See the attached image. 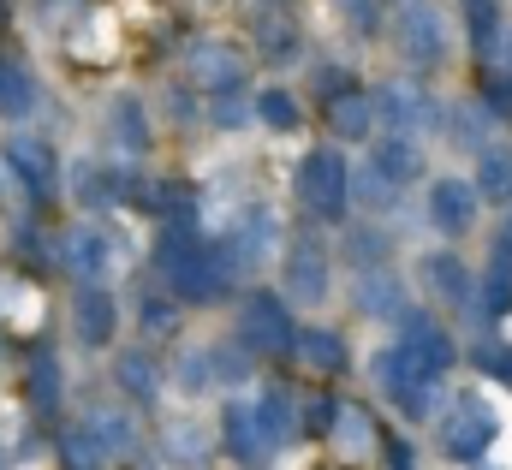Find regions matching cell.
Instances as JSON below:
<instances>
[{
	"label": "cell",
	"mask_w": 512,
	"mask_h": 470,
	"mask_svg": "<svg viewBox=\"0 0 512 470\" xmlns=\"http://www.w3.org/2000/svg\"><path fill=\"white\" fill-rule=\"evenodd\" d=\"M120 375H126V387H137V393H149V387H155V375H149V363H143V357H126V369H120Z\"/></svg>",
	"instance_id": "obj_29"
},
{
	"label": "cell",
	"mask_w": 512,
	"mask_h": 470,
	"mask_svg": "<svg viewBox=\"0 0 512 470\" xmlns=\"http://www.w3.org/2000/svg\"><path fill=\"white\" fill-rule=\"evenodd\" d=\"M507 244H512V227H507Z\"/></svg>",
	"instance_id": "obj_32"
},
{
	"label": "cell",
	"mask_w": 512,
	"mask_h": 470,
	"mask_svg": "<svg viewBox=\"0 0 512 470\" xmlns=\"http://www.w3.org/2000/svg\"><path fill=\"white\" fill-rule=\"evenodd\" d=\"M429 221H435L441 233H471V221H477V191H471V179H435V185H429Z\"/></svg>",
	"instance_id": "obj_7"
},
{
	"label": "cell",
	"mask_w": 512,
	"mask_h": 470,
	"mask_svg": "<svg viewBox=\"0 0 512 470\" xmlns=\"http://www.w3.org/2000/svg\"><path fill=\"white\" fill-rule=\"evenodd\" d=\"M340 12H346L358 30H376V0H340Z\"/></svg>",
	"instance_id": "obj_28"
},
{
	"label": "cell",
	"mask_w": 512,
	"mask_h": 470,
	"mask_svg": "<svg viewBox=\"0 0 512 470\" xmlns=\"http://www.w3.org/2000/svg\"><path fill=\"white\" fill-rule=\"evenodd\" d=\"M334 131L340 137H364L370 131V96H334Z\"/></svg>",
	"instance_id": "obj_20"
},
{
	"label": "cell",
	"mask_w": 512,
	"mask_h": 470,
	"mask_svg": "<svg viewBox=\"0 0 512 470\" xmlns=\"http://www.w3.org/2000/svg\"><path fill=\"white\" fill-rule=\"evenodd\" d=\"M399 54L417 60V66H441L447 60V18L435 0H405L399 6Z\"/></svg>",
	"instance_id": "obj_3"
},
{
	"label": "cell",
	"mask_w": 512,
	"mask_h": 470,
	"mask_svg": "<svg viewBox=\"0 0 512 470\" xmlns=\"http://www.w3.org/2000/svg\"><path fill=\"white\" fill-rule=\"evenodd\" d=\"M274 244H280V227H274V215H268V209H256L251 221H245V233H239V262L262 268V262L274 256Z\"/></svg>",
	"instance_id": "obj_13"
},
{
	"label": "cell",
	"mask_w": 512,
	"mask_h": 470,
	"mask_svg": "<svg viewBox=\"0 0 512 470\" xmlns=\"http://www.w3.org/2000/svg\"><path fill=\"white\" fill-rule=\"evenodd\" d=\"M370 167L382 173L387 185H411V179L423 173V149H417V143H405V137H382V143H376V155H370Z\"/></svg>",
	"instance_id": "obj_11"
},
{
	"label": "cell",
	"mask_w": 512,
	"mask_h": 470,
	"mask_svg": "<svg viewBox=\"0 0 512 470\" xmlns=\"http://www.w3.org/2000/svg\"><path fill=\"white\" fill-rule=\"evenodd\" d=\"M477 191L483 197H512V155L507 149H483V161H477Z\"/></svg>",
	"instance_id": "obj_17"
},
{
	"label": "cell",
	"mask_w": 512,
	"mask_h": 470,
	"mask_svg": "<svg viewBox=\"0 0 512 470\" xmlns=\"http://www.w3.org/2000/svg\"><path fill=\"white\" fill-rule=\"evenodd\" d=\"M399 352H405V363H411L423 381H435V375H447V369H453V340H447L429 316H411V322H405Z\"/></svg>",
	"instance_id": "obj_6"
},
{
	"label": "cell",
	"mask_w": 512,
	"mask_h": 470,
	"mask_svg": "<svg viewBox=\"0 0 512 470\" xmlns=\"http://www.w3.org/2000/svg\"><path fill=\"white\" fill-rule=\"evenodd\" d=\"M495 435H501V417H495V405L483 393L453 405V417H447V453L453 459H483L495 447Z\"/></svg>",
	"instance_id": "obj_4"
},
{
	"label": "cell",
	"mask_w": 512,
	"mask_h": 470,
	"mask_svg": "<svg viewBox=\"0 0 512 470\" xmlns=\"http://www.w3.org/2000/svg\"><path fill=\"white\" fill-rule=\"evenodd\" d=\"M346 179H352V173H346V161H340L334 149H310V155L298 161V197H304V209H310V215H340L346 197H352Z\"/></svg>",
	"instance_id": "obj_2"
},
{
	"label": "cell",
	"mask_w": 512,
	"mask_h": 470,
	"mask_svg": "<svg viewBox=\"0 0 512 470\" xmlns=\"http://www.w3.org/2000/svg\"><path fill=\"white\" fill-rule=\"evenodd\" d=\"M423 274H429V286H435L441 298H471V292H465V268H459L453 256H429Z\"/></svg>",
	"instance_id": "obj_22"
},
{
	"label": "cell",
	"mask_w": 512,
	"mask_h": 470,
	"mask_svg": "<svg viewBox=\"0 0 512 470\" xmlns=\"http://www.w3.org/2000/svg\"><path fill=\"white\" fill-rule=\"evenodd\" d=\"M358 197H364V203L376 209V203H393V197H399V185H387L382 173H376V167L364 161V173H358Z\"/></svg>",
	"instance_id": "obj_26"
},
{
	"label": "cell",
	"mask_w": 512,
	"mask_h": 470,
	"mask_svg": "<svg viewBox=\"0 0 512 470\" xmlns=\"http://www.w3.org/2000/svg\"><path fill=\"white\" fill-rule=\"evenodd\" d=\"M227 441H233L239 459H262V453H268V435H262V423H256L251 405H233V411H227Z\"/></svg>",
	"instance_id": "obj_15"
},
{
	"label": "cell",
	"mask_w": 512,
	"mask_h": 470,
	"mask_svg": "<svg viewBox=\"0 0 512 470\" xmlns=\"http://www.w3.org/2000/svg\"><path fill=\"white\" fill-rule=\"evenodd\" d=\"M12 161H18V173H24L36 191H48V173H54V161H48V149H42V143L18 137V143H12Z\"/></svg>",
	"instance_id": "obj_19"
},
{
	"label": "cell",
	"mask_w": 512,
	"mask_h": 470,
	"mask_svg": "<svg viewBox=\"0 0 512 470\" xmlns=\"http://www.w3.org/2000/svg\"><path fill=\"white\" fill-rule=\"evenodd\" d=\"M167 268H173V286L185 292V298H197V304H209V298H221V286H227V250H215V244H197V238H167Z\"/></svg>",
	"instance_id": "obj_1"
},
{
	"label": "cell",
	"mask_w": 512,
	"mask_h": 470,
	"mask_svg": "<svg viewBox=\"0 0 512 470\" xmlns=\"http://www.w3.org/2000/svg\"><path fill=\"white\" fill-rule=\"evenodd\" d=\"M334 435H340V447H352V453H364V447H370V429H364V417H358V411H340Z\"/></svg>",
	"instance_id": "obj_27"
},
{
	"label": "cell",
	"mask_w": 512,
	"mask_h": 470,
	"mask_svg": "<svg viewBox=\"0 0 512 470\" xmlns=\"http://www.w3.org/2000/svg\"><path fill=\"white\" fill-rule=\"evenodd\" d=\"M256 423H262L268 447H274V441H292V435H298V405H292V393H280V387H274V393L256 405Z\"/></svg>",
	"instance_id": "obj_12"
},
{
	"label": "cell",
	"mask_w": 512,
	"mask_h": 470,
	"mask_svg": "<svg viewBox=\"0 0 512 470\" xmlns=\"http://www.w3.org/2000/svg\"><path fill=\"white\" fill-rule=\"evenodd\" d=\"M0 108L6 114H24L30 108V78L18 66H0Z\"/></svg>",
	"instance_id": "obj_25"
},
{
	"label": "cell",
	"mask_w": 512,
	"mask_h": 470,
	"mask_svg": "<svg viewBox=\"0 0 512 470\" xmlns=\"http://www.w3.org/2000/svg\"><path fill=\"white\" fill-rule=\"evenodd\" d=\"M245 340H251L256 352H280V346H292V322H286L280 298H268V292L245 298Z\"/></svg>",
	"instance_id": "obj_8"
},
{
	"label": "cell",
	"mask_w": 512,
	"mask_h": 470,
	"mask_svg": "<svg viewBox=\"0 0 512 470\" xmlns=\"http://www.w3.org/2000/svg\"><path fill=\"white\" fill-rule=\"evenodd\" d=\"M256 114H262V125H274V131H292V125H298V102H292L286 90H268V96L256 102Z\"/></svg>",
	"instance_id": "obj_24"
},
{
	"label": "cell",
	"mask_w": 512,
	"mask_h": 470,
	"mask_svg": "<svg viewBox=\"0 0 512 470\" xmlns=\"http://www.w3.org/2000/svg\"><path fill=\"white\" fill-rule=\"evenodd\" d=\"M185 72L197 78V84H209V90H239V78H245V66H239V54L227 48V42H197L191 48V60H185Z\"/></svg>",
	"instance_id": "obj_9"
},
{
	"label": "cell",
	"mask_w": 512,
	"mask_h": 470,
	"mask_svg": "<svg viewBox=\"0 0 512 470\" xmlns=\"http://www.w3.org/2000/svg\"><path fill=\"white\" fill-rule=\"evenodd\" d=\"M78 334H84L90 346H102V340L114 334V298H108V292H84V298H78Z\"/></svg>",
	"instance_id": "obj_16"
},
{
	"label": "cell",
	"mask_w": 512,
	"mask_h": 470,
	"mask_svg": "<svg viewBox=\"0 0 512 470\" xmlns=\"http://www.w3.org/2000/svg\"><path fill=\"white\" fill-rule=\"evenodd\" d=\"M370 125L382 131V137H417L423 125H429V96L423 90H411V84H382L376 96H370Z\"/></svg>",
	"instance_id": "obj_5"
},
{
	"label": "cell",
	"mask_w": 512,
	"mask_h": 470,
	"mask_svg": "<svg viewBox=\"0 0 512 470\" xmlns=\"http://www.w3.org/2000/svg\"><path fill=\"white\" fill-rule=\"evenodd\" d=\"M334 417H340V411H334L328 399H322V405H310V429H334Z\"/></svg>",
	"instance_id": "obj_30"
},
{
	"label": "cell",
	"mask_w": 512,
	"mask_h": 470,
	"mask_svg": "<svg viewBox=\"0 0 512 470\" xmlns=\"http://www.w3.org/2000/svg\"><path fill=\"white\" fill-rule=\"evenodd\" d=\"M507 381H512V357H507Z\"/></svg>",
	"instance_id": "obj_31"
},
{
	"label": "cell",
	"mask_w": 512,
	"mask_h": 470,
	"mask_svg": "<svg viewBox=\"0 0 512 470\" xmlns=\"http://www.w3.org/2000/svg\"><path fill=\"white\" fill-rule=\"evenodd\" d=\"M66 256H72L78 274H102V268H108V244H102V233H72Z\"/></svg>",
	"instance_id": "obj_21"
},
{
	"label": "cell",
	"mask_w": 512,
	"mask_h": 470,
	"mask_svg": "<svg viewBox=\"0 0 512 470\" xmlns=\"http://www.w3.org/2000/svg\"><path fill=\"white\" fill-rule=\"evenodd\" d=\"M167 453H173V459H191V465H203V459H209V435H203L197 423H185V429L173 423V429H167Z\"/></svg>",
	"instance_id": "obj_23"
},
{
	"label": "cell",
	"mask_w": 512,
	"mask_h": 470,
	"mask_svg": "<svg viewBox=\"0 0 512 470\" xmlns=\"http://www.w3.org/2000/svg\"><path fill=\"white\" fill-rule=\"evenodd\" d=\"M298 352H304L310 369H340L346 346H340V334H328V328H304V334H298Z\"/></svg>",
	"instance_id": "obj_18"
},
{
	"label": "cell",
	"mask_w": 512,
	"mask_h": 470,
	"mask_svg": "<svg viewBox=\"0 0 512 470\" xmlns=\"http://www.w3.org/2000/svg\"><path fill=\"white\" fill-rule=\"evenodd\" d=\"M358 310H370V316H399V310H405L399 280H393V274H364V280H358Z\"/></svg>",
	"instance_id": "obj_14"
},
{
	"label": "cell",
	"mask_w": 512,
	"mask_h": 470,
	"mask_svg": "<svg viewBox=\"0 0 512 470\" xmlns=\"http://www.w3.org/2000/svg\"><path fill=\"white\" fill-rule=\"evenodd\" d=\"M286 292H292L298 304H322V298H328V262H322V250H292V262H286Z\"/></svg>",
	"instance_id": "obj_10"
}]
</instances>
